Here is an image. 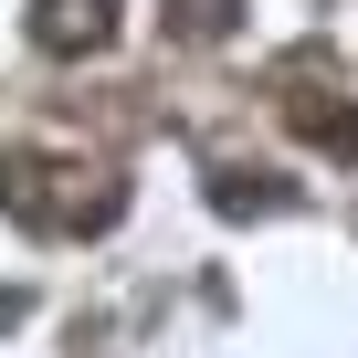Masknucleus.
Segmentation results:
<instances>
[{
	"mask_svg": "<svg viewBox=\"0 0 358 358\" xmlns=\"http://www.w3.org/2000/svg\"><path fill=\"white\" fill-rule=\"evenodd\" d=\"M274 85H285V127H295L306 148H327V158H358V106L327 85V53H295Z\"/></svg>",
	"mask_w": 358,
	"mask_h": 358,
	"instance_id": "nucleus-2",
	"label": "nucleus"
},
{
	"mask_svg": "<svg viewBox=\"0 0 358 358\" xmlns=\"http://www.w3.org/2000/svg\"><path fill=\"white\" fill-rule=\"evenodd\" d=\"M158 22H169V43H222L243 22V0H158Z\"/></svg>",
	"mask_w": 358,
	"mask_h": 358,
	"instance_id": "nucleus-5",
	"label": "nucleus"
},
{
	"mask_svg": "<svg viewBox=\"0 0 358 358\" xmlns=\"http://www.w3.org/2000/svg\"><path fill=\"white\" fill-rule=\"evenodd\" d=\"M0 327H22V295H0Z\"/></svg>",
	"mask_w": 358,
	"mask_h": 358,
	"instance_id": "nucleus-6",
	"label": "nucleus"
},
{
	"mask_svg": "<svg viewBox=\"0 0 358 358\" xmlns=\"http://www.w3.org/2000/svg\"><path fill=\"white\" fill-rule=\"evenodd\" d=\"M306 190L295 179H274V169H211V211H232V222H274V211H295Z\"/></svg>",
	"mask_w": 358,
	"mask_h": 358,
	"instance_id": "nucleus-4",
	"label": "nucleus"
},
{
	"mask_svg": "<svg viewBox=\"0 0 358 358\" xmlns=\"http://www.w3.org/2000/svg\"><path fill=\"white\" fill-rule=\"evenodd\" d=\"M32 43L64 53V64L106 53V43H116V0H32Z\"/></svg>",
	"mask_w": 358,
	"mask_h": 358,
	"instance_id": "nucleus-3",
	"label": "nucleus"
},
{
	"mask_svg": "<svg viewBox=\"0 0 358 358\" xmlns=\"http://www.w3.org/2000/svg\"><path fill=\"white\" fill-rule=\"evenodd\" d=\"M0 211L22 232H53V243H85L127 211V179L106 158H53V148H0Z\"/></svg>",
	"mask_w": 358,
	"mask_h": 358,
	"instance_id": "nucleus-1",
	"label": "nucleus"
}]
</instances>
